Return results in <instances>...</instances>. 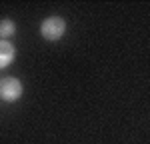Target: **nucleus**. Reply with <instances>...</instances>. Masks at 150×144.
I'll return each mask as SVG.
<instances>
[{
  "mask_svg": "<svg viewBox=\"0 0 150 144\" xmlns=\"http://www.w3.org/2000/svg\"><path fill=\"white\" fill-rule=\"evenodd\" d=\"M16 58V48L12 46L8 40H0V70L10 66Z\"/></svg>",
  "mask_w": 150,
  "mask_h": 144,
  "instance_id": "3",
  "label": "nucleus"
},
{
  "mask_svg": "<svg viewBox=\"0 0 150 144\" xmlns=\"http://www.w3.org/2000/svg\"><path fill=\"white\" fill-rule=\"evenodd\" d=\"M22 82L18 78H2L0 80V98L6 100V102H16L20 96H22Z\"/></svg>",
  "mask_w": 150,
  "mask_h": 144,
  "instance_id": "2",
  "label": "nucleus"
},
{
  "mask_svg": "<svg viewBox=\"0 0 150 144\" xmlns=\"http://www.w3.org/2000/svg\"><path fill=\"white\" fill-rule=\"evenodd\" d=\"M16 32V24L10 18H4L0 20V40H6V38H12Z\"/></svg>",
  "mask_w": 150,
  "mask_h": 144,
  "instance_id": "4",
  "label": "nucleus"
},
{
  "mask_svg": "<svg viewBox=\"0 0 150 144\" xmlns=\"http://www.w3.org/2000/svg\"><path fill=\"white\" fill-rule=\"evenodd\" d=\"M64 32H66V20L60 16H48L40 24V34L44 36V40H50V42L60 40Z\"/></svg>",
  "mask_w": 150,
  "mask_h": 144,
  "instance_id": "1",
  "label": "nucleus"
}]
</instances>
